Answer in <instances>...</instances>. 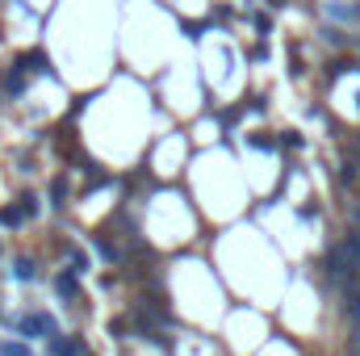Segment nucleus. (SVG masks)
<instances>
[{"label": "nucleus", "mask_w": 360, "mask_h": 356, "mask_svg": "<svg viewBox=\"0 0 360 356\" xmlns=\"http://www.w3.org/2000/svg\"><path fill=\"white\" fill-rule=\"evenodd\" d=\"M21 331L25 335H55V319H50V315H25Z\"/></svg>", "instance_id": "f257e3e1"}, {"label": "nucleus", "mask_w": 360, "mask_h": 356, "mask_svg": "<svg viewBox=\"0 0 360 356\" xmlns=\"http://www.w3.org/2000/svg\"><path fill=\"white\" fill-rule=\"evenodd\" d=\"M327 17H335V21H356V25H360V5H352V0H348V5H343V0H331Z\"/></svg>", "instance_id": "f03ea898"}, {"label": "nucleus", "mask_w": 360, "mask_h": 356, "mask_svg": "<svg viewBox=\"0 0 360 356\" xmlns=\"http://www.w3.org/2000/svg\"><path fill=\"white\" fill-rule=\"evenodd\" d=\"M17 67L21 72H50V59L42 55V50H25V55L17 59Z\"/></svg>", "instance_id": "7ed1b4c3"}, {"label": "nucleus", "mask_w": 360, "mask_h": 356, "mask_svg": "<svg viewBox=\"0 0 360 356\" xmlns=\"http://www.w3.org/2000/svg\"><path fill=\"white\" fill-rule=\"evenodd\" d=\"M50 356H84V344H80L76 335H67V339H55V344H50Z\"/></svg>", "instance_id": "20e7f679"}, {"label": "nucleus", "mask_w": 360, "mask_h": 356, "mask_svg": "<svg viewBox=\"0 0 360 356\" xmlns=\"http://www.w3.org/2000/svg\"><path fill=\"white\" fill-rule=\"evenodd\" d=\"M25 76H30V72H21V67L13 63V72H5V92H9V96H21V92H25Z\"/></svg>", "instance_id": "39448f33"}, {"label": "nucleus", "mask_w": 360, "mask_h": 356, "mask_svg": "<svg viewBox=\"0 0 360 356\" xmlns=\"http://www.w3.org/2000/svg\"><path fill=\"white\" fill-rule=\"evenodd\" d=\"M343 311L352 315V323H360V285H356V281L348 285V302H343Z\"/></svg>", "instance_id": "423d86ee"}, {"label": "nucleus", "mask_w": 360, "mask_h": 356, "mask_svg": "<svg viewBox=\"0 0 360 356\" xmlns=\"http://www.w3.org/2000/svg\"><path fill=\"white\" fill-rule=\"evenodd\" d=\"M55 289H59L63 297H76V293H80V285H76V277H72V273H59V281H55Z\"/></svg>", "instance_id": "0eeeda50"}, {"label": "nucleus", "mask_w": 360, "mask_h": 356, "mask_svg": "<svg viewBox=\"0 0 360 356\" xmlns=\"http://www.w3.org/2000/svg\"><path fill=\"white\" fill-rule=\"evenodd\" d=\"M0 222H5V227H21V222H25L21 206H5V210H0Z\"/></svg>", "instance_id": "6e6552de"}, {"label": "nucleus", "mask_w": 360, "mask_h": 356, "mask_svg": "<svg viewBox=\"0 0 360 356\" xmlns=\"http://www.w3.org/2000/svg\"><path fill=\"white\" fill-rule=\"evenodd\" d=\"M17 206H21L25 218H34V214H38V197H34V193H21V197H17Z\"/></svg>", "instance_id": "1a4fd4ad"}, {"label": "nucleus", "mask_w": 360, "mask_h": 356, "mask_svg": "<svg viewBox=\"0 0 360 356\" xmlns=\"http://www.w3.org/2000/svg\"><path fill=\"white\" fill-rule=\"evenodd\" d=\"M50 197H55V206L63 210V201H67V185H63V180H55V185H50Z\"/></svg>", "instance_id": "9d476101"}, {"label": "nucleus", "mask_w": 360, "mask_h": 356, "mask_svg": "<svg viewBox=\"0 0 360 356\" xmlns=\"http://www.w3.org/2000/svg\"><path fill=\"white\" fill-rule=\"evenodd\" d=\"M205 30H210V21H189V25H184V34H189V38H201Z\"/></svg>", "instance_id": "9b49d317"}, {"label": "nucleus", "mask_w": 360, "mask_h": 356, "mask_svg": "<svg viewBox=\"0 0 360 356\" xmlns=\"http://www.w3.org/2000/svg\"><path fill=\"white\" fill-rule=\"evenodd\" d=\"M323 38H327V42H335V46H339V42H348V34H343V30H335V25H327V30H323Z\"/></svg>", "instance_id": "f8f14e48"}, {"label": "nucleus", "mask_w": 360, "mask_h": 356, "mask_svg": "<svg viewBox=\"0 0 360 356\" xmlns=\"http://www.w3.org/2000/svg\"><path fill=\"white\" fill-rule=\"evenodd\" d=\"M0 356H30L21 344H0Z\"/></svg>", "instance_id": "ddd939ff"}, {"label": "nucleus", "mask_w": 360, "mask_h": 356, "mask_svg": "<svg viewBox=\"0 0 360 356\" xmlns=\"http://www.w3.org/2000/svg\"><path fill=\"white\" fill-rule=\"evenodd\" d=\"M17 277H21V281H34V264H30V260H17Z\"/></svg>", "instance_id": "4468645a"}, {"label": "nucleus", "mask_w": 360, "mask_h": 356, "mask_svg": "<svg viewBox=\"0 0 360 356\" xmlns=\"http://www.w3.org/2000/svg\"><path fill=\"white\" fill-rule=\"evenodd\" d=\"M247 143H251V147H260V151H268V147H273V138H268V134H251Z\"/></svg>", "instance_id": "2eb2a0df"}, {"label": "nucleus", "mask_w": 360, "mask_h": 356, "mask_svg": "<svg viewBox=\"0 0 360 356\" xmlns=\"http://www.w3.org/2000/svg\"><path fill=\"white\" fill-rule=\"evenodd\" d=\"M255 30H260V34H268V30H273V21H268L264 13H255Z\"/></svg>", "instance_id": "dca6fc26"}, {"label": "nucleus", "mask_w": 360, "mask_h": 356, "mask_svg": "<svg viewBox=\"0 0 360 356\" xmlns=\"http://www.w3.org/2000/svg\"><path fill=\"white\" fill-rule=\"evenodd\" d=\"M352 356H360V323L352 327Z\"/></svg>", "instance_id": "f3484780"}]
</instances>
